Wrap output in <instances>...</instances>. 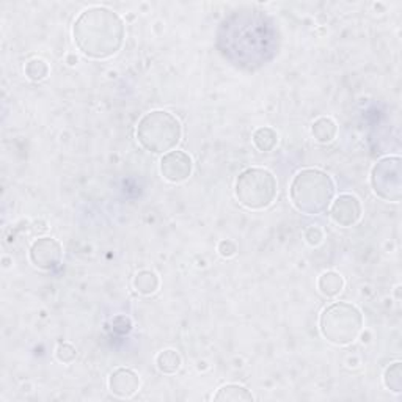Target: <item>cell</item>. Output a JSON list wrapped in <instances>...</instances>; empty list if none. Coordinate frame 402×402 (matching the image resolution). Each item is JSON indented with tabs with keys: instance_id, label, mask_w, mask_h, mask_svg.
Here are the masks:
<instances>
[{
	"instance_id": "cell-17",
	"label": "cell",
	"mask_w": 402,
	"mask_h": 402,
	"mask_svg": "<svg viewBox=\"0 0 402 402\" xmlns=\"http://www.w3.org/2000/svg\"><path fill=\"white\" fill-rule=\"evenodd\" d=\"M276 142H279V135L270 128H261L253 134L255 147L262 152L272 151L276 147Z\"/></svg>"
},
{
	"instance_id": "cell-21",
	"label": "cell",
	"mask_w": 402,
	"mask_h": 402,
	"mask_svg": "<svg viewBox=\"0 0 402 402\" xmlns=\"http://www.w3.org/2000/svg\"><path fill=\"white\" fill-rule=\"evenodd\" d=\"M305 238H307L310 245H317V244H321V240H322V231L319 230L317 226H311L307 231V234H305Z\"/></svg>"
},
{
	"instance_id": "cell-12",
	"label": "cell",
	"mask_w": 402,
	"mask_h": 402,
	"mask_svg": "<svg viewBox=\"0 0 402 402\" xmlns=\"http://www.w3.org/2000/svg\"><path fill=\"white\" fill-rule=\"evenodd\" d=\"M317 288L324 296L335 297L344 288V279L336 272H325L317 281Z\"/></svg>"
},
{
	"instance_id": "cell-4",
	"label": "cell",
	"mask_w": 402,
	"mask_h": 402,
	"mask_svg": "<svg viewBox=\"0 0 402 402\" xmlns=\"http://www.w3.org/2000/svg\"><path fill=\"white\" fill-rule=\"evenodd\" d=\"M181 123L175 115L165 110L147 114L137 126L138 142L145 150L154 154L170 152L181 140Z\"/></svg>"
},
{
	"instance_id": "cell-18",
	"label": "cell",
	"mask_w": 402,
	"mask_h": 402,
	"mask_svg": "<svg viewBox=\"0 0 402 402\" xmlns=\"http://www.w3.org/2000/svg\"><path fill=\"white\" fill-rule=\"evenodd\" d=\"M385 386L388 390H391L394 393L402 391V372H401V363H394L391 368H388L384 377Z\"/></svg>"
},
{
	"instance_id": "cell-15",
	"label": "cell",
	"mask_w": 402,
	"mask_h": 402,
	"mask_svg": "<svg viewBox=\"0 0 402 402\" xmlns=\"http://www.w3.org/2000/svg\"><path fill=\"white\" fill-rule=\"evenodd\" d=\"M134 288L143 296L154 294L159 288V279L154 272L151 270H142L138 272L134 279Z\"/></svg>"
},
{
	"instance_id": "cell-7",
	"label": "cell",
	"mask_w": 402,
	"mask_h": 402,
	"mask_svg": "<svg viewBox=\"0 0 402 402\" xmlns=\"http://www.w3.org/2000/svg\"><path fill=\"white\" fill-rule=\"evenodd\" d=\"M371 183L374 192L386 201H399L401 198V159H382L372 170Z\"/></svg>"
},
{
	"instance_id": "cell-16",
	"label": "cell",
	"mask_w": 402,
	"mask_h": 402,
	"mask_svg": "<svg viewBox=\"0 0 402 402\" xmlns=\"http://www.w3.org/2000/svg\"><path fill=\"white\" fill-rule=\"evenodd\" d=\"M214 399L238 402V401H253V396H252V393H248V390H245L244 386L225 385L220 388L216 396H214Z\"/></svg>"
},
{
	"instance_id": "cell-2",
	"label": "cell",
	"mask_w": 402,
	"mask_h": 402,
	"mask_svg": "<svg viewBox=\"0 0 402 402\" xmlns=\"http://www.w3.org/2000/svg\"><path fill=\"white\" fill-rule=\"evenodd\" d=\"M221 29L225 30V51L231 60L240 66L253 68L256 63L255 54L252 51V44L267 59V54L274 52V37L270 35L272 29L266 24V18L260 15H245L239 16V23L230 24L224 23Z\"/></svg>"
},
{
	"instance_id": "cell-6",
	"label": "cell",
	"mask_w": 402,
	"mask_h": 402,
	"mask_svg": "<svg viewBox=\"0 0 402 402\" xmlns=\"http://www.w3.org/2000/svg\"><path fill=\"white\" fill-rule=\"evenodd\" d=\"M236 197L248 209H264L276 197V179L262 169H248L236 181Z\"/></svg>"
},
{
	"instance_id": "cell-14",
	"label": "cell",
	"mask_w": 402,
	"mask_h": 402,
	"mask_svg": "<svg viewBox=\"0 0 402 402\" xmlns=\"http://www.w3.org/2000/svg\"><path fill=\"white\" fill-rule=\"evenodd\" d=\"M157 368L165 374H175L181 368V355L175 349H167L161 352L156 358Z\"/></svg>"
},
{
	"instance_id": "cell-20",
	"label": "cell",
	"mask_w": 402,
	"mask_h": 402,
	"mask_svg": "<svg viewBox=\"0 0 402 402\" xmlns=\"http://www.w3.org/2000/svg\"><path fill=\"white\" fill-rule=\"evenodd\" d=\"M57 357L60 362L63 363H71L75 358V349L71 344H60L57 349Z\"/></svg>"
},
{
	"instance_id": "cell-13",
	"label": "cell",
	"mask_w": 402,
	"mask_h": 402,
	"mask_svg": "<svg viewBox=\"0 0 402 402\" xmlns=\"http://www.w3.org/2000/svg\"><path fill=\"white\" fill-rule=\"evenodd\" d=\"M336 124L330 118H319L311 128V133L319 143H330L336 137Z\"/></svg>"
},
{
	"instance_id": "cell-9",
	"label": "cell",
	"mask_w": 402,
	"mask_h": 402,
	"mask_svg": "<svg viewBox=\"0 0 402 402\" xmlns=\"http://www.w3.org/2000/svg\"><path fill=\"white\" fill-rule=\"evenodd\" d=\"M61 256H63V252H61L60 244L51 238L38 239L30 248V261L43 270L57 267L61 262Z\"/></svg>"
},
{
	"instance_id": "cell-3",
	"label": "cell",
	"mask_w": 402,
	"mask_h": 402,
	"mask_svg": "<svg viewBox=\"0 0 402 402\" xmlns=\"http://www.w3.org/2000/svg\"><path fill=\"white\" fill-rule=\"evenodd\" d=\"M335 195V184L321 170H303L291 184V200L303 214L316 216L327 209Z\"/></svg>"
},
{
	"instance_id": "cell-22",
	"label": "cell",
	"mask_w": 402,
	"mask_h": 402,
	"mask_svg": "<svg viewBox=\"0 0 402 402\" xmlns=\"http://www.w3.org/2000/svg\"><path fill=\"white\" fill-rule=\"evenodd\" d=\"M219 252L221 256H225V258H231V256H234L236 252H238V247H236L231 240H224L220 242Z\"/></svg>"
},
{
	"instance_id": "cell-11",
	"label": "cell",
	"mask_w": 402,
	"mask_h": 402,
	"mask_svg": "<svg viewBox=\"0 0 402 402\" xmlns=\"http://www.w3.org/2000/svg\"><path fill=\"white\" fill-rule=\"evenodd\" d=\"M109 388L118 398H130L140 388V379L130 370L120 368L112 372L109 379Z\"/></svg>"
},
{
	"instance_id": "cell-10",
	"label": "cell",
	"mask_w": 402,
	"mask_h": 402,
	"mask_svg": "<svg viewBox=\"0 0 402 402\" xmlns=\"http://www.w3.org/2000/svg\"><path fill=\"white\" fill-rule=\"evenodd\" d=\"M362 217V206L357 197L341 195L331 206V219L341 226H352Z\"/></svg>"
},
{
	"instance_id": "cell-5",
	"label": "cell",
	"mask_w": 402,
	"mask_h": 402,
	"mask_svg": "<svg viewBox=\"0 0 402 402\" xmlns=\"http://www.w3.org/2000/svg\"><path fill=\"white\" fill-rule=\"evenodd\" d=\"M363 327V316L351 303L336 302L324 310L321 334L330 343L344 346L352 343Z\"/></svg>"
},
{
	"instance_id": "cell-8",
	"label": "cell",
	"mask_w": 402,
	"mask_h": 402,
	"mask_svg": "<svg viewBox=\"0 0 402 402\" xmlns=\"http://www.w3.org/2000/svg\"><path fill=\"white\" fill-rule=\"evenodd\" d=\"M192 159L184 151H170L162 157L161 173L170 183H183L192 173Z\"/></svg>"
},
{
	"instance_id": "cell-19",
	"label": "cell",
	"mask_w": 402,
	"mask_h": 402,
	"mask_svg": "<svg viewBox=\"0 0 402 402\" xmlns=\"http://www.w3.org/2000/svg\"><path fill=\"white\" fill-rule=\"evenodd\" d=\"M25 73H27V78L38 82V80H43L47 78V74H49V68L44 63L43 60L39 59H35L30 60L29 63L25 66Z\"/></svg>"
},
{
	"instance_id": "cell-1",
	"label": "cell",
	"mask_w": 402,
	"mask_h": 402,
	"mask_svg": "<svg viewBox=\"0 0 402 402\" xmlns=\"http://www.w3.org/2000/svg\"><path fill=\"white\" fill-rule=\"evenodd\" d=\"M74 41L90 59H109L121 49L124 25L116 13L107 8H90L74 24Z\"/></svg>"
}]
</instances>
